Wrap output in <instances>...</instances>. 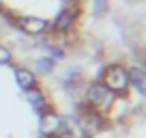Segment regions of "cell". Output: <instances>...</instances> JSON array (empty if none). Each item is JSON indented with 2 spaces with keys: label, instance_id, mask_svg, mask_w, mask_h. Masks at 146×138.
Returning <instances> with one entry per match:
<instances>
[{
  "label": "cell",
  "instance_id": "obj_9",
  "mask_svg": "<svg viewBox=\"0 0 146 138\" xmlns=\"http://www.w3.org/2000/svg\"><path fill=\"white\" fill-rule=\"evenodd\" d=\"M39 48L43 50V54L50 56V58L56 60V63H60V60L67 58V48H64V43L60 41V39H54V37H41V41H39Z\"/></svg>",
  "mask_w": 146,
  "mask_h": 138
},
{
  "label": "cell",
  "instance_id": "obj_13",
  "mask_svg": "<svg viewBox=\"0 0 146 138\" xmlns=\"http://www.w3.org/2000/svg\"><path fill=\"white\" fill-rule=\"evenodd\" d=\"M15 63V52L7 43H0V67H11Z\"/></svg>",
  "mask_w": 146,
  "mask_h": 138
},
{
  "label": "cell",
  "instance_id": "obj_16",
  "mask_svg": "<svg viewBox=\"0 0 146 138\" xmlns=\"http://www.w3.org/2000/svg\"><path fill=\"white\" fill-rule=\"evenodd\" d=\"M69 138H73V136H69Z\"/></svg>",
  "mask_w": 146,
  "mask_h": 138
},
{
  "label": "cell",
  "instance_id": "obj_3",
  "mask_svg": "<svg viewBox=\"0 0 146 138\" xmlns=\"http://www.w3.org/2000/svg\"><path fill=\"white\" fill-rule=\"evenodd\" d=\"M80 15H82V5H67L60 7L54 13V17L50 19V37L54 39H67L75 26L80 22Z\"/></svg>",
  "mask_w": 146,
  "mask_h": 138
},
{
  "label": "cell",
  "instance_id": "obj_8",
  "mask_svg": "<svg viewBox=\"0 0 146 138\" xmlns=\"http://www.w3.org/2000/svg\"><path fill=\"white\" fill-rule=\"evenodd\" d=\"M129 74V88L137 93V97L146 95V67L144 63H131L127 67Z\"/></svg>",
  "mask_w": 146,
  "mask_h": 138
},
{
  "label": "cell",
  "instance_id": "obj_12",
  "mask_svg": "<svg viewBox=\"0 0 146 138\" xmlns=\"http://www.w3.org/2000/svg\"><path fill=\"white\" fill-rule=\"evenodd\" d=\"M88 9H90V13L95 15L97 19H101V17H105V15L110 13L112 0H88Z\"/></svg>",
  "mask_w": 146,
  "mask_h": 138
},
{
  "label": "cell",
  "instance_id": "obj_15",
  "mask_svg": "<svg viewBox=\"0 0 146 138\" xmlns=\"http://www.w3.org/2000/svg\"><path fill=\"white\" fill-rule=\"evenodd\" d=\"M2 11H5V7H2V2H0V15H2Z\"/></svg>",
  "mask_w": 146,
  "mask_h": 138
},
{
  "label": "cell",
  "instance_id": "obj_1",
  "mask_svg": "<svg viewBox=\"0 0 146 138\" xmlns=\"http://www.w3.org/2000/svg\"><path fill=\"white\" fill-rule=\"evenodd\" d=\"M73 121H75V136H80V138H95L110 127L108 117L97 110L86 108L84 104L78 106V112L73 115Z\"/></svg>",
  "mask_w": 146,
  "mask_h": 138
},
{
  "label": "cell",
  "instance_id": "obj_14",
  "mask_svg": "<svg viewBox=\"0 0 146 138\" xmlns=\"http://www.w3.org/2000/svg\"><path fill=\"white\" fill-rule=\"evenodd\" d=\"M60 2V7H67V5H78L80 0H58Z\"/></svg>",
  "mask_w": 146,
  "mask_h": 138
},
{
  "label": "cell",
  "instance_id": "obj_4",
  "mask_svg": "<svg viewBox=\"0 0 146 138\" xmlns=\"http://www.w3.org/2000/svg\"><path fill=\"white\" fill-rule=\"evenodd\" d=\"M101 84L108 88L110 93H114L116 97H127L129 95V74H127V65L123 63H108L103 67L99 76Z\"/></svg>",
  "mask_w": 146,
  "mask_h": 138
},
{
  "label": "cell",
  "instance_id": "obj_11",
  "mask_svg": "<svg viewBox=\"0 0 146 138\" xmlns=\"http://www.w3.org/2000/svg\"><path fill=\"white\" fill-rule=\"evenodd\" d=\"M32 71H35V76L39 78H47V76H54L56 74V69H58V65H56V60H52L50 56H45V54H41V56H36L35 58V63H32Z\"/></svg>",
  "mask_w": 146,
  "mask_h": 138
},
{
  "label": "cell",
  "instance_id": "obj_6",
  "mask_svg": "<svg viewBox=\"0 0 146 138\" xmlns=\"http://www.w3.org/2000/svg\"><path fill=\"white\" fill-rule=\"evenodd\" d=\"M58 82H60V88L67 95H75V93H80V88L84 84V69L80 65H67L60 71Z\"/></svg>",
  "mask_w": 146,
  "mask_h": 138
},
{
  "label": "cell",
  "instance_id": "obj_5",
  "mask_svg": "<svg viewBox=\"0 0 146 138\" xmlns=\"http://www.w3.org/2000/svg\"><path fill=\"white\" fill-rule=\"evenodd\" d=\"M11 24L15 26V30H19L22 35L30 39H41L50 35V19L41 17V15H32V13L11 15Z\"/></svg>",
  "mask_w": 146,
  "mask_h": 138
},
{
  "label": "cell",
  "instance_id": "obj_7",
  "mask_svg": "<svg viewBox=\"0 0 146 138\" xmlns=\"http://www.w3.org/2000/svg\"><path fill=\"white\" fill-rule=\"evenodd\" d=\"M24 99H26V104L35 110L36 117L45 115L47 110L54 108V104H52V99H50V93H47L45 88H41L39 84L32 86V88H28V91L24 93Z\"/></svg>",
  "mask_w": 146,
  "mask_h": 138
},
{
  "label": "cell",
  "instance_id": "obj_2",
  "mask_svg": "<svg viewBox=\"0 0 146 138\" xmlns=\"http://www.w3.org/2000/svg\"><path fill=\"white\" fill-rule=\"evenodd\" d=\"M80 95H82V104L90 110H97L101 115L108 117V112L112 110L116 101V95L110 93L108 88L101 84V80H90V82H84L82 88H80Z\"/></svg>",
  "mask_w": 146,
  "mask_h": 138
},
{
  "label": "cell",
  "instance_id": "obj_10",
  "mask_svg": "<svg viewBox=\"0 0 146 138\" xmlns=\"http://www.w3.org/2000/svg\"><path fill=\"white\" fill-rule=\"evenodd\" d=\"M13 80H15V86L22 93H26L28 88L39 84V78L35 76V71H32L28 65H17V67L13 69Z\"/></svg>",
  "mask_w": 146,
  "mask_h": 138
}]
</instances>
